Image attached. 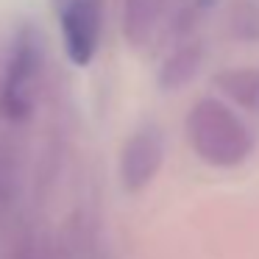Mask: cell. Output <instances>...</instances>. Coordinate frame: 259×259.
I'll list each match as a JSON object with an SVG mask.
<instances>
[{"label": "cell", "mask_w": 259, "mask_h": 259, "mask_svg": "<svg viewBox=\"0 0 259 259\" xmlns=\"http://www.w3.org/2000/svg\"><path fill=\"white\" fill-rule=\"evenodd\" d=\"M64 51L75 67H87L95 59L101 39V6L98 0H67L62 9Z\"/></svg>", "instance_id": "cell-3"}, {"label": "cell", "mask_w": 259, "mask_h": 259, "mask_svg": "<svg viewBox=\"0 0 259 259\" xmlns=\"http://www.w3.org/2000/svg\"><path fill=\"white\" fill-rule=\"evenodd\" d=\"M226 90L237 98L240 103L251 106V103L259 101V75L256 73H231L223 78Z\"/></svg>", "instance_id": "cell-8"}, {"label": "cell", "mask_w": 259, "mask_h": 259, "mask_svg": "<svg viewBox=\"0 0 259 259\" xmlns=\"http://www.w3.org/2000/svg\"><path fill=\"white\" fill-rule=\"evenodd\" d=\"M164 159V140L156 128H142L131 134L120 156V179L128 192H140L156 179Z\"/></svg>", "instance_id": "cell-4"}, {"label": "cell", "mask_w": 259, "mask_h": 259, "mask_svg": "<svg viewBox=\"0 0 259 259\" xmlns=\"http://www.w3.org/2000/svg\"><path fill=\"white\" fill-rule=\"evenodd\" d=\"M229 28L237 39L256 42L259 39V9L248 0H237L229 12Z\"/></svg>", "instance_id": "cell-7"}, {"label": "cell", "mask_w": 259, "mask_h": 259, "mask_svg": "<svg viewBox=\"0 0 259 259\" xmlns=\"http://www.w3.org/2000/svg\"><path fill=\"white\" fill-rule=\"evenodd\" d=\"M201 62H203L201 45H195V42L181 45L179 51H173L164 59L162 70H159V87L167 90V92H176V90H181V87H187L198 75Z\"/></svg>", "instance_id": "cell-5"}, {"label": "cell", "mask_w": 259, "mask_h": 259, "mask_svg": "<svg viewBox=\"0 0 259 259\" xmlns=\"http://www.w3.org/2000/svg\"><path fill=\"white\" fill-rule=\"evenodd\" d=\"M42 70V48L39 36L25 28L14 39L12 56L6 62L3 84H0V114L12 123L28 120L36 103V87H39Z\"/></svg>", "instance_id": "cell-2"}, {"label": "cell", "mask_w": 259, "mask_h": 259, "mask_svg": "<svg viewBox=\"0 0 259 259\" xmlns=\"http://www.w3.org/2000/svg\"><path fill=\"white\" fill-rule=\"evenodd\" d=\"M187 137L198 156L214 167L242 164L253 151V137L248 125L218 98H201L190 109Z\"/></svg>", "instance_id": "cell-1"}, {"label": "cell", "mask_w": 259, "mask_h": 259, "mask_svg": "<svg viewBox=\"0 0 259 259\" xmlns=\"http://www.w3.org/2000/svg\"><path fill=\"white\" fill-rule=\"evenodd\" d=\"M159 20V0H123V34L131 45H142Z\"/></svg>", "instance_id": "cell-6"}]
</instances>
